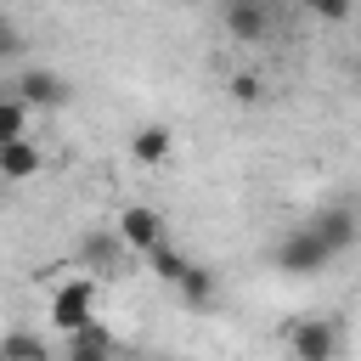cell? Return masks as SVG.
I'll list each match as a JSON object with an SVG mask.
<instances>
[{
    "instance_id": "277c9868",
    "label": "cell",
    "mask_w": 361,
    "mask_h": 361,
    "mask_svg": "<svg viewBox=\"0 0 361 361\" xmlns=\"http://www.w3.org/2000/svg\"><path fill=\"white\" fill-rule=\"evenodd\" d=\"M113 231H118V237H124V248H130V254H141V259H147L158 243H169V237H164V214H158L152 203H130V209H118Z\"/></svg>"
},
{
    "instance_id": "6da1fadb",
    "label": "cell",
    "mask_w": 361,
    "mask_h": 361,
    "mask_svg": "<svg viewBox=\"0 0 361 361\" xmlns=\"http://www.w3.org/2000/svg\"><path fill=\"white\" fill-rule=\"evenodd\" d=\"M271 265H276L282 276H316V271H327V265H333V248H327V243L299 220V226H288V231L276 237Z\"/></svg>"
},
{
    "instance_id": "ffe728a7",
    "label": "cell",
    "mask_w": 361,
    "mask_h": 361,
    "mask_svg": "<svg viewBox=\"0 0 361 361\" xmlns=\"http://www.w3.org/2000/svg\"><path fill=\"white\" fill-rule=\"evenodd\" d=\"M355 85H361V62H355Z\"/></svg>"
},
{
    "instance_id": "8992f818",
    "label": "cell",
    "mask_w": 361,
    "mask_h": 361,
    "mask_svg": "<svg viewBox=\"0 0 361 361\" xmlns=\"http://www.w3.org/2000/svg\"><path fill=\"white\" fill-rule=\"evenodd\" d=\"M220 23H226V34L231 39H265L271 28H276V11H271V0H231L226 11H220Z\"/></svg>"
},
{
    "instance_id": "9c48e42d",
    "label": "cell",
    "mask_w": 361,
    "mask_h": 361,
    "mask_svg": "<svg viewBox=\"0 0 361 361\" xmlns=\"http://www.w3.org/2000/svg\"><path fill=\"white\" fill-rule=\"evenodd\" d=\"M169 152H175V135H169V124H141V130L130 135V158H135V164H147V169L169 164Z\"/></svg>"
},
{
    "instance_id": "4fadbf2b",
    "label": "cell",
    "mask_w": 361,
    "mask_h": 361,
    "mask_svg": "<svg viewBox=\"0 0 361 361\" xmlns=\"http://www.w3.org/2000/svg\"><path fill=\"white\" fill-rule=\"evenodd\" d=\"M0 361H51V350H45L39 333L11 327V333H0Z\"/></svg>"
},
{
    "instance_id": "3957f363",
    "label": "cell",
    "mask_w": 361,
    "mask_h": 361,
    "mask_svg": "<svg viewBox=\"0 0 361 361\" xmlns=\"http://www.w3.org/2000/svg\"><path fill=\"white\" fill-rule=\"evenodd\" d=\"M96 322V282L90 276H62L56 288H51V327L56 333H85Z\"/></svg>"
},
{
    "instance_id": "5bb4252c",
    "label": "cell",
    "mask_w": 361,
    "mask_h": 361,
    "mask_svg": "<svg viewBox=\"0 0 361 361\" xmlns=\"http://www.w3.org/2000/svg\"><path fill=\"white\" fill-rule=\"evenodd\" d=\"M147 271H152L158 282H169V288H175V282H180V276L192 271V259H186V254H180L175 243H158V248L147 254Z\"/></svg>"
},
{
    "instance_id": "5b68a950",
    "label": "cell",
    "mask_w": 361,
    "mask_h": 361,
    "mask_svg": "<svg viewBox=\"0 0 361 361\" xmlns=\"http://www.w3.org/2000/svg\"><path fill=\"white\" fill-rule=\"evenodd\" d=\"M305 226H310V231H316V237L333 248V259H338V254H350V248L361 243V214H355L350 203H322V209H316Z\"/></svg>"
},
{
    "instance_id": "d6986e66",
    "label": "cell",
    "mask_w": 361,
    "mask_h": 361,
    "mask_svg": "<svg viewBox=\"0 0 361 361\" xmlns=\"http://www.w3.org/2000/svg\"><path fill=\"white\" fill-rule=\"evenodd\" d=\"M6 96H11V85H6V79H0V102H6Z\"/></svg>"
},
{
    "instance_id": "8fae6325",
    "label": "cell",
    "mask_w": 361,
    "mask_h": 361,
    "mask_svg": "<svg viewBox=\"0 0 361 361\" xmlns=\"http://www.w3.org/2000/svg\"><path fill=\"white\" fill-rule=\"evenodd\" d=\"M175 293H180V305H186V310H209V305H214V293H220V282H214V271H209V265H197V259H192V271L175 282Z\"/></svg>"
},
{
    "instance_id": "7c38bea8",
    "label": "cell",
    "mask_w": 361,
    "mask_h": 361,
    "mask_svg": "<svg viewBox=\"0 0 361 361\" xmlns=\"http://www.w3.org/2000/svg\"><path fill=\"white\" fill-rule=\"evenodd\" d=\"M62 361H113V333H107L102 322H90L85 333H73V338H68Z\"/></svg>"
},
{
    "instance_id": "2e32d148",
    "label": "cell",
    "mask_w": 361,
    "mask_h": 361,
    "mask_svg": "<svg viewBox=\"0 0 361 361\" xmlns=\"http://www.w3.org/2000/svg\"><path fill=\"white\" fill-rule=\"evenodd\" d=\"M226 90H231V102H243V107H254L265 85H259V73H231V79H226Z\"/></svg>"
},
{
    "instance_id": "ba28073f",
    "label": "cell",
    "mask_w": 361,
    "mask_h": 361,
    "mask_svg": "<svg viewBox=\"0 0 361 361\" xmlns=\"http://www.w3.org/2000/svg\"><path fill=\"white\" fill-rule=\"evenodd\" d=\"M11 96H17L23 107H62V102H68V79L51 73V68H28V73L11 85Z\"/></svg>"
},
{
    "instance_id": "9a60e30c",
    "label": "cell",
    "mask_w": 361,
    "mask_h": 361,
    "mask_svg": "<svg viewBox=\"0 0 361 361\" xmlns=\"http://www.w3.org/2000/svg\"><path fill=\"white\" fill-rule=\"evenodd\" d=\"M11 141H28V107L17 96L0 102V147H11Z\"/></svg>"
},
{
    "instance_id": "7a4b0ae2",
    "label": "cell",
    "mask_w": 361,
    "mask_h": 361,
    "mask_svg": "<svg viewBox=\"0 0 361 361\" xmlns=\"http://www.w3.org/2000/svg\"><path fill=\"white\" fill-rule=\"evenodd\" d=\"M282 338H288L293 361H338L344 327H338V316H299V322L282 327Z\"/></svg>"
},
{
    "instance_id": "ac0fdd59",
    "label": "cell",
    "mask_w": 361,
    "mask_h": 361,
    "mask_svg": "<svg viewBox=\"0 0 361 361\" xmlns=\"http://www.w3.org/2000/svg\"><path fill=\"white\" fill-rule=\"evenodd\" d=\"M17 51V28H11V17H0V56H11Z\"/></svg>"
},
{
    "instance_id": "e0dca14e",
    "label": "cell",
    "mask_w": 361,
    "mask_h": 361,
    "mask_svg": "<svg viewBox=\"0 0 361 361\" xmlns=\"http://www.w3.org/2000/svg\"><path fill=\"white\" fill-rule=\"evenodd\" d=\"M310 11H316L322 23H344V17H350V6H344V0H310Z\"/></svg>"
},
{
    "instance_id": "44dd1931",
    "label": "cell",
    "mask_w": 361,
    "mask_h": 361,
    "mask_svg": "<svg viewBox=\"0 0 361 361\" xmlns=\"http://www.w3.org/2000/svg\"><path fill=\"white\" fill-rule=\"evenodd\" d=\"M130 361H141V355H130Z\"/></svg>"
},
{
    "instance_id": "30bf717a",
    "label": "cell",
    "mask_w": 361,
    "mask_h": 361,
    "mask_svg": "<svg viewBox=\"0 0 361 361\" xmlns=\"http://www.w3.org/2000/svg\"><path fill=\"white\" fill-rule=\"evenodd\" d=\"M45 169V152L34 147V141H11V147H0V180H34Z\"/></svg>"
},
{
    "instance_id": "52a82bcc",
    "label": "cell",
    "mask_w": 361,
    "mask_h": 361,
    "mask_svg": "<svg viewBox=\"0 0 361 361\" xmlns=\"http://www.w3.org/2000/svg\"><path fill=\"white\" fill-rule=\"evenodd\" d=\"M124 254H130V248H124V237H118L113 226H90V231L79 237V259H85L96 276H113V271L124 265Z\"/></svg>"
}]
</instances>
